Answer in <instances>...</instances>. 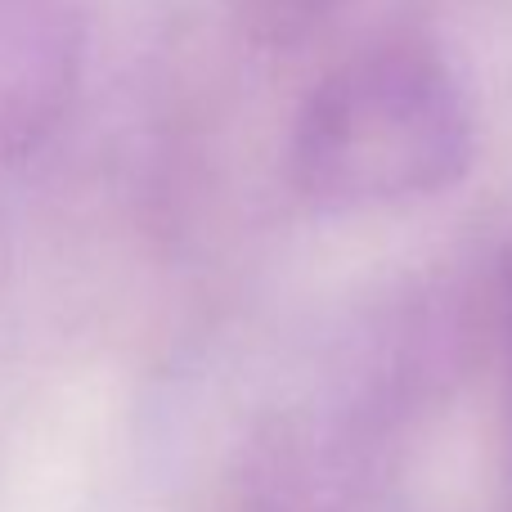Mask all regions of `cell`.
Listing matches in <instances>:
<instances>
[{"mask_svg": "<svg viewBox=\"0 0 512 512\" xmlns=\"http://www.w3.org/2000/svg\"><path fill=\"white\" fill-rule=\"evenodd\" d=\"M495 310H499V360H504V423H508V450H512V252L504 270H499Z\"/></svg>", "mask_w": 512, "mask_h": 512, "instance_id": "3", "label": "cell"}, {"mask_svg": "<svg viewBox=\"0 0 512 512\" xmlns=\"http://www.w3.org/2000/svg\"><path fill=\"white\" fill-rule=\"evenodd\" d=\"M81 45V0H0V158L59 113Z\"/></svg>", "mask_w": 512, "mask_h": 512, "instance_id": "2", "label": "cell"}, {"mask_svg": "<svg viewBox=\"0 0 512 512\" xmlns=\"http://www.w3.org/2000/svg\"><path fill=\"white\" fill-rule=\"evenodd\" d=\"M477 158V113L459 68L427 41L346 54L301 99L288 176L328 212H378L454 189Z\"/></svg>", "mask_w": 512, "mask_h": 512, "instance_id": "1", "label": "cell"}]
</instances>
